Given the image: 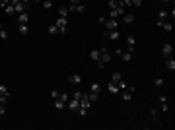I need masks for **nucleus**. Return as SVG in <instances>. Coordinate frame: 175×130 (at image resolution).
Returning a JSON list of instances; mask_svg holds the SVG:
<instances>
[{
    "label": "nucleus",
    "instance_id": "nucleus-1",
    "mask_svg": "<svg viewBox=\"0 0 175 130\" xmlns=\"http://www.w3.org/2000/svg\"><path fill=\"white\" fill-rule=\"evenodd\" d=\"M107 62H111V54L107 49H99V62H97V66L99 68H103Z\"/></svg>",
    "mask_w": 175,
    "mask_h": 130
},
{
    "label": "nucleus",
    "instance_id": "nucleus-2",
    "mask_svg": "<svg viewBox=\"0 0 175 130\" xmlns=\"http://www.w3.org/2000/svg\"><path fill=\"white\" fill-rule=\"evenodd\" d=\"M68 99H70V97H68L66 93H60V95L55 99V107H57V109H64L66 103H68Z\"/></svg>",
    "mask_w": 175,
    "mask_h": 130
},
{
    "label": "nucleus",
    "instance_id": "nucleus-3",
    "mask_svg": "<svg viewBox=\"0 0 175 130\" xmlns=\"http://www.w3.org/2000/svg\"><path fill=\"white\" fill-rule=\"evenodd\" d=\"M55 25H57L58 33H66V29H68V21H66V18H58V20L55 21Z\"/></svg>",
    "mask_w": 175,
    "mask_h": 130
},
{
    "label": "nucleus",
    "instance_id": "nucleus-4",
    "mask_svg": "<svg viewBox=\"0 0 175 130\" xmlns=\"http://www.w3.org/2000/svg\"><path fill=\"white\" fill-rule=\"evenodd\" d=\"M101 25L105 27V31H111V29H117V27H119V20H113V18H109V20H105Z\"/></svg>",
    "mask_w": 175,
    "mask_h": 130
},
{
    "label": "nucleus",
    "instance_id": "nucleus-5",
    "mask_svg": "<svg viewBox=\"0 0 175 130\" xmlns=\"http://www.w3.org/2000/svg\"><path fill=\"white\" fill-rule=\"evenodd\" d=\"M165 20H169V12L167 10H160L158 12V25H162Z\"/></svg>",
    "mask_w": 175,
    "mask_h": 130
},
{
    "label": "nucleus",
    "instance_id": "nucleus-6",
    "mask_svg": "<svg viewBox=\"0 0 175 130\" xmlns=\"http://www.w3.org/2000/svg\"><path fill=\"white\" fill-rule=\"evenodd\" d=\"M103 35H105V37H109L111 41H119V39H121V33L117 31V29H111V31H105Z\"/></svg>",
    "mask_w": 175,
    "mask_h": 130
},
{
    "label": "nucleus",
    "instance_id": "nucleus-7",
    "mask_svg": "<svg viewBox=\"0 0 175 130\" xmlns=\"http://www.w3.org/2000/svg\"><path fill=\"white\" fill-rule=\"evenodd\" d=\"M123 14H125V8H115V10H111V12H109V18H113V20H119Z\"/></svg>",
    "mask_w": 175,
    "mask_h": 130
},
{
    "label": "nucleus",
    "instance_id": "nucleus-8",
    "mask_svg": "<svg viewBox=\"0 0 175 130\" xmlns=\"http://www.w3.org/2000/svg\"><path fill=\"white\" fill-rule=\"evenodd\" d=\"M134 43H136L134 35H127V51L134 52Z\"/></svg>",
    "mask_w": 175,
    "mask_h": 130
},
{
    "label": "nucleus",
    "instance_id": "nucleus-9",
    "mask_svg": "<svg viewBox=\"0 0 175 130\" xmlns=\"http://www.w3.org/2000/svg\"><path fill=\"white\" fill-rule=\"evenodd\" d=\"M162 54L163 56H165V58H169V56H171V54H173V45H163V49H162Z\"/></svg>",
    "mask_w": 175,
    "mask_h": 130
},
{
    "label": "nucleus",
    "instance_id": "nucleus-10",
    "mask_svg": "<svg viewBox=\"0 0 175 130\" xmlns=\"http://www.w3.org/2000/svg\"><path fill=\"white\" fill-rule=\"evenodd\" d=\"M66 105H68V109H70V111H78V107H80V101H78V99H74V97H70Z\"/></svg>",
    "mask_w": 175,
    "mask_h": 130
},
{
    "label": "nucleus",
    "instance_id": "nucleus-11",
    "mask_svg": "<svg viewBox=\"0 0 175 130\" xmlns=\"http://www.w3.org/2000/svg\"><path fill=\"white\" fill-rule=\"evenodd\" d=\"M121 18H123V21H125V23H132V21L136 20V18H134V14H132V12H125L123 16H121Z\"/></svg>",
    "mask_w": 175,
    "mask_h": 130
},
{
    "label": "nucleus",
    "instance_id": "nucleus-12",
    "mask_svg": "<svg viewBox=\"0 0 175 130\" xmlns=\"http://www.w3.org/2000/svg\"><path fill=\"white\" fill-rule=\"evenodd\" d=\"M26 8H27V4H24V2H16L14 4V12H18V14H21V12H26Z\"/></svg>",
    "mask_w": 175,
    "mask_h": 130
},
{
    "label": "nucleus",
    "instance_id": "nucleus-13",
    "mask_svg": "<svg viewBox=\"0 0 175 130\" xmlns=\"http://www.w3.org/2000/svg\"><path fill=\"white\" fill-rule=\"evenodd\" d=\"M119 58L123 60V62H129V60L132 58V52H130V51H121V54H119Z\"/></svg>",
    "mask_w": 175,
    "mask_h": 130
},
{
    "label": "nucleus",
    "instance_id": "nucleus-14",
    "mask_svg": "<svg viewBox=\"0 0 175 130\" xmlns=\"http://www.w3.org/2000/svg\"><path fill=\"white\" fill-rule=\"evenodd\" d=\"M18 23H29V14H27V12H21L18 16Z\"/></svg>",
    "mask_w": 175,
    "mask_h": 130
},
{
    "label": "nucleus",
    "instance_id": "nucleus-15",
    "mask_svg": "<svg viewBox=\"0 0 175 130\" xmlns=\"http://www.w3.org/2000/svg\"><path fill=\"white\" fill-rule=\"evenodd\" d=\"M68 82H70L72 85H78L80 82H82V76H80V74H72L70 78H68Z\"/></svg>",
    "mask_w": 175,
    "mask_h": 130
},
{
    "label": "nucleus",
    "instance_id": "nucleus-16",
    "mask_svg": "<svg viewBox=\"0 0 175 130\" xmlns=\"http://www.w3.org/2000/svg\"><path fill=\"white\" fill-rule=\"evenodd\" d=\"M160 27H163L165 31H171V29H173V20H165Z\"/></svg>",
    "mask_w": 175,
    "mask_h": 130
},
{
    "label": "nucleus",
    "instance_id": "nucleus-17",
    "mask_svg": "<svg viewBox=\"0 0 175 130\" xmlns=\"http://www.w3.org/2000/svg\"><path fill=\"white\" fill-rule=\"evenodd\" d=\"M165 68H167V70H171V72L175 70V60L171 58V56H169V58H165Z\"/></svg>",
    "mask_w": 175,
    "mask_h": 130
},
{
    "label": "nucleus",
    "instance_id": "nucleus-18",
    "mask_svg": "<svg viewBox=\"0 0 175 130\" xmlns=\"http://www.w3.org/2000/svg\"><path fill=\"white\" fill-rule=\"evenodd\" d=\"M107 89H109V93H119V85L117 84H113V82H109V84H107Z\"/></svg>",
    "mask_w": 175,
    "mask_h": 130
},
{
    "label": "nucleus",
    "instance_id": "nucleus-19",
    "mask_svg": "<svg viewBox=\"0 0 175 130\" xmlns=\"http://www.w3.org/2000/svg\"><path fill=\"white\" fill-rule=\"evenodd\" d=\"M68 14H70V10H68V6H60V8H58V16H60V18H66Z\"/></svg>",
    "mask_w": 175,
    "mask_h": 130
},
{
    "label": "nucleus",
    "instance_id": "nucleus-20",
    "mask_svg": "<svg viewBox=\"0 0 175 130\" xmlns=\"http://www.w3.org/2000/svg\"><path fill=\"white\" fill-rule=\"evenodd\" d=\"M99 91H101V84L99 82H91V93H97L99 95Z\"/></svg>",
    "mask_w": 175,
    "mask_h": 130
},
{
    "label": "nucleus",
    "instance_id": "nucleus-21",
    "mask_svg": "<svg viewBox=\"0 0 175 130\" xmlns=\"http://www.w3.org/2000/svg\"><path fill=\"white\" fill-rule=\"evenodd\" d=\"M90 56H91L93 62H99V49H93V51L90 52Z\"/></svg>",
    "mask_w": 175,
    "mask_h": 130
},
{
    "label": "nucleus",
    "instance_id": "nucleus-22",
    "mask_svg": "<svg viewBox=\"0 0 175 130\" xmlns=\"http://www.w3.org/2000/svg\"><path fill=\"white\" fill-rule=\"evenodd\" d=\"M19 33H21V35H27V31H29V25H27V23H19Z\"/></svg>",
    "mask_w": 175,
    "mask_h": 130
},
{
    "label": "nucleus",
    "instance_id": "nucleus-23",
    "mask_svg": "<svg viewBox=\"0 0 175 130\" xmlns=\"http://www.w3.org/2000/svg\"><path fill=\"white\" fill-rule=\"evenodd\" d=\"M121 80H123V76H121V74H119V72H115V74H113V76H111V82H113V84H119V82H121Z\"/></svg>",
    "mask_w": 175,
    "mask_h": 130
},
{
    "label": "nucleus",
    "instance_id": "nucleus-24",
    "mask_svg": "<svg viewBox=\"0 0 175 130\" xmlns=\"http://www.w3.org/2000/svg\"><path fill=\"white\" fill-rule=\"evenodd\" d=\"M41 4H43V8H45V10H49V8H53V4H55V0H43Z\"/></svg>",
    "mask_w": 175,
    "mask_h": 130
},
{
    "label": "nucleus",
    "instance_id": "nucleus-25",
    "mask_svg": "<svg viewBox=\"0 0 175 130\" xmlns=\"http://www.w3.org/2000/svg\"><path fill=\"white\" fill-rule=\"evenodd\" d=\"M115 8H121L119 6V0H109V10H115Z\"/></svg>",
    "mask_w": 175,
    "mask_h": 130
},
{
    "label": "nucleus",
    "instance_id": "nucleus-26",
    "mask_svg": "<svg viewBox=\"0 0 175 130\" xmlns=\"http://www.w3.org/2000/svg\"><path fill=\"white\" fill-rule=\"evenodd\" d=\"M119 6H121V8H129L130 6V0H119Z\"/></svg>",
    "mask_w": 175,
    "mask_h": 130
},
{
    "label": "nucleus",
    "instance_id": "nucleus-27",
    "mask_svg": "<svg viewBox=\"0 0 175 130\" xmlns=\"http://www.w3.org/2000/svg\"><path fill=\"white\" fill-rule=\"evenodd\" d=\"M88 99H90V103H95L97 101V93H88Z\"/></svg>",
    "mask_w": 175,
    "mask_h": 130
},
{
    "label": "nucleus",
    "instance_id": "nucleus-28",
    "mask_svg": "<svg viewBox=\"0 0 175 130\" xmlns=\"http://www.w3.org/2000/svg\"><path fill=\"white\" fill-rule=\"evenodd\" d=\"M0 95H8V87L4 84H0Z\"/></svg>",
    "mask_w": 175,
    "mask_h": 130
},
{
    "label": "nucleus",
    "instance_id": "nucleus-29",
    "mask_svg": "<svg viewBox=\"0 0 175 130\" xmlns=\"http://www.w3.org/2000/svg\"><path fill=\"white\" fill-rule=\"evenodd\" d=\"M49 33H51V35H57V33H58V29H57V25H55V23L49 27Z\"/></svg>",
    "mask_w": 175,
    "mask_h": 130
},
{
    "label": "nucleus",
    "instance_id": "nucleus-30",
    "mask_svg": "<svg viewBox=\"0 0 175 130\" xmlns=\"http://www.w3.org/2000/svg\"><path fill=\"white\" fill-rule=\"evenodd\" d=\"M160 103H162V111H163V113H167V111H169V105H167V101H160Z\"/></svg>",
    "mask_w": 175,
    "mask_h": 130
},
{
    "label": "nucleus",
    "instance_id": "nucleus-31",
    "mask_svg": "<svg viewBox=\"0 0 175 130\" xmlns=\"http://www.w3.org/2000/svg\"><path fill=\"white\" fill-rule=\"evenodd\" d=\"M140 4H142L140 0H130V6L132 8H140Z\"/></svg>",
    "mask_w": 175,
    "mask_h": 130
},
{
    "label": "nucleus",
    "instance_id": "nucleus-32",
    "mask_svg": "<svg viewBox=\"0 0 175 130\" xmlns=\"http://www.w3.org/2000/svg\"><path fill=\"white\" fill-rule=\"evenodd\" d=\"M4 12H6V14H14V6H12V4L4 6Z\"/></svg>",
    "mask_w": 175,
    "mask_h": 130
},
{
    "label": "nucleus",
    "instance_id": "nucleus-33",
    "mask_svg": "<svg viewBox=\"0 0 175 130\" xmlns=\"http://www.w3.org/2000/svg\"><path fill=\"white\" fill-rule=\"evenodd\" d=\"M70 97H74V99H78V101H80V97H82V91H74Z\"/></svg>",
    "mask_w": 175,
    "mask_h": 130
},
{
    "label": "nucleus",
    "instance_id": "nucleus-34",
    "mask_svg": "<svg viewBox=\"0 0 175 130\" xmlns=\"http://www.w3.org/2000/svg\"><path fill=\"white\" fill-rule=\"evenodd\" d=\"M0 37H2L4 41L8 39V31H6V29H0Z\"/></svg>",
    "mask_w": 175,
    "mask_h": 130
},
{
    "label": "nucleus",
    "instance_id": "nucleus-35",
    "mask_svg": "<svg viewBox=\"0 0 175 130\" xmlns=\"http://www.w3.org/2000/svg\"><path fill=\"white\" fill-rule=\"evenodd\" d=\"M8 103V95H0V105H6Z\"/></svg>",
    "mask_w": 175,
    "mask_h": 130
},
{
    "label": "nucleus",
    "instance_id": "nucleus-36",
    "mask_svg": "<svg viewBox=\"0 0 175 130\" xmlns=\"http://www.w3.org/2000/svg\"><path fill=\"white\" fill-rule=\"evenodd\" d=\"M117 85H119V89H125V87H127V82H125V80H121Z\"/></svg>",
    "mask_w": 175,
    "mask_h": 130
},
{
    "label": "nucleus",
    "instance_id": "nucleus-37",
    "mask_svg": "<svg viewBox=\"0 0 175 130\" xmlns=\"http://www.w3.org/2000/svg\"><path fill=\"white\" fill-rule=\"evenodd\" d=\"M58 95H60V91H57V89H53V91H51V97H53V99H57Z\"/></svg>",
    "mask_w": 175,
    "mask_h": 130
},
{
    "label": "nucleus",
    "instance_id": "nucleus-38",
    "mask_svg": "<svg viewBox=\"0 0 175 130\" xmlns=\"http://www.w3.org/2000/svg\"><path fill=\"white\" fill-rule=\"evenodd\" d=\"M156 85H158V87H163V80L162 78H156Z\"/></svg>",
    "mask_w": 175,
    "mask_h": 130
},
{
    "label": "nucleus",
    "instance_id": "nucleus-39",
    "mask_svg": "<svg viewBox=\"0 0 175 130\" xmlns=\"http://www.w3.org/2000/svg\"><path fill=\"white\" fill-rule=\"evenodd\" d=\"M8 4H10V0H0V6H2V8L8 6Z\"/></svg>",
    "mask_w": 175,
    "mask_h": 130
},
{
    "label": "nucleus",
    "instance_id": "nucleus-40",
    "mask_svg": "<svg viewBox=\"0 0 175 130\" xmlns=\"http://www.w3.org/2000/svg\"><path fill=\"white\" fill-rule=\"evenodd\" d=\"M78 4H80V0H70V4H68V6H78Z\"/></svg>",
    "mask_w": 175,
    "mask_h": 130
},
{
    "label": "nucleus",
    "instance_id": "nucleus-41",
    "mask_svg": "<svg viewBox=\"0 0 175 130\" xmlns=\"http://www.w3.org/2000/svg\"><path fill=\"white\" fill-rule=\"evenodd\" d=\"M150 115H152L154 118H158V111H156V109H152V111H150Z\"/></svg>",
    "mask_w": 175,
    "mask_h": 130
},
{
    "label": "nucleus",
    "instance_id": "nucleus-42",
    "mask_svg": "<svg viewBox=\"0 0 175 130\" xmlns=\"http://www.w3.org/2000/svg\"><path fill=\"white\" fill-rule=\"evenodd\" d=\"M6 113V105H0V115H4Z\"/></svg>",
    "mask_w": 175,
    "mask_h": 130
},
{
    "label": "nucleus",
    "instance_id": "nucleus-43",
    "mask_svg": "<svg viewBox=\"0 0 175 130\" xmlns=\"http://www.w3.org/2000/svg\"><path fill=\"white\" fill-rule=\"evenodd\" d=\"M19 2H24V4H29V2H31V0H19Z\"/></svg>",
    "mask_w": 175,
    "mask_h": 130
},
{
    "label": "nucleus",
    "instance_id": "nucleus-44",
    "mask_svg": "<svg viewBox=\"0 0 175 130\" xmlns=\"http://www.w3.org/2000/svg\"><path fill=\"white\" fill-rule=\"evenodd\" d=\"M33 2H43V0H33Z\"/></svg>",
    "mask_w": 175,
    "mask_h": 130
},
{
    "label": "nucleus",
    "instance_id": "nucleus-45",
    "mask_svg": "<svg viewBox=\"0 0 175 130\" xmlns=\"http://www.w3.org/2000/svg\"><path fill=\"white\" fill-rule=\"evenodd\" d=\"M162 2H171V0H162Z\"/></svg>",
    "mask_w": 175,
    "mask_h": 130
},
{
    "label": "nucleus",
    "instance_id": "nucleus-46",
    "mask_svg": "<svg viewBox=\"0 0 175 130\" xmlns=\"http://www.w3.org/2000/svg\"><path fill=\"white\" fill-rule=\"evenodd\" d=\"M0 29H2V25H0Z\"/></svg>",
    "mask_w": 175,
    "mask_h": 130
}]
</instances>
